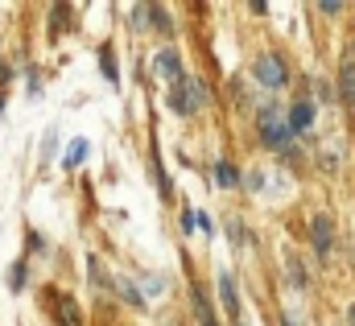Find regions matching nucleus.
Returning a JSON list of instances; mask_svg holds the SVG:
<instances>
[{"instance_id": "obj_1", "label": "nucleus", "mask_w": 355, "mask_h": 326, "mask_svg": "<svg viewBox=\"0 0 355 326\" xmlns=\"http://www.w3.org/2000/svg\"><path fill=\"white\" fill-rule=\"evenodd\" d=\"M285 79H289V71H285V62H281L277 54H261V58H257V83H261V87L277 91V87H285Z\"/></svg>"}, {"instance_id": "obj_2", "label": "nucleus", "mask_w": 355, "mask_h": 326, "mask_svg": "<svg viewBox=\"0 0 355 326\" xmlns=\"http://www.w3.org/2000/svg\"><path fill=\"white\" fill-rule=\"evenodd\" d=\"M261 132H265L268 145H289V137H293L289 120H285V116H277V112H265V116H261Z\"/></svg>"}, {"instance_id": "obj_3", "label": "nucleus", "mask_w": 355, "mask_h": 326, "mask_svg": "<svg viewBox=\"0 0 355 326\" xmlns=\"http://www.w3.org/2000/svg\"><path fill=\"white\" fill-rule=\"evenodd\" d=\"M198 103H202V87L198 83H186V87H178L170 95V108H178V112H194Z\"/></svg>"}, {"instance_id": "obj_4", "label": "nucleus", "mask_w": 355, "mask_h": 326, "mask_svg": "<svg viewBox=\"0 0 355 326\" xmlns=\"http://www.w3.org/2000/svg\"><path fill=\"white\" fill-rule=\"evenodd\" d=\"M331 244H335L331 219H327V215H318V219H314V252H318V256H331Z\"/></svg>"}, {"instance_id": "obj_5", "label": "nucleus", "mask_w": 355, "mask_h": 326, "mask_svg": "<svg viewBox=\"0 0 355 326\" xmlns=\"http://www.w3.org/2000/svg\"><path fill=\"white\" fill-rule=\"evenodd\" d=\"M310 120H314V103H310V99H297L293 112H289V128H293V132H306Z\"/></svg>"}, {"instance_id": "obj_6", "label": "nucleus", "mask_w": 355, "mask_h": 326, "mask_svg": "<svg viewBox=\"0 0 355 326\" xmlns=\"http://www.w3.org/2000/svg\"><path fill=\"white\" fill-rule=\"evenodd\" d=\"M157 71L170 75V79L182 75V58H178V50H162V54H157Z\"/></svg>"}, {"instance_id": "obj_7", "label": "nucleus", "mask_w": 355, "mask_h": 326, "mask_svg": "<svg viewBox=\"0 0 355 326\" xmlns=\"http://www.w3.org/2000/svg\"><path fill=\"white\" fill-rule=\"evenodd\" d=\"M219 293H223V306H227L232 314H240V302H236V281H232L227 273L219 277Z\"/></svg>"}, {"instance_id": "obj_8", "label": "nucleus", "mask_w": 355, "mask_h": 326, "mask_svg": "<svg viewBox=\"0 0 355 326\" xmlns=\"http://www.w3.org/2000/svg\"><path fill=\"white\" fill-rule=\"evenodd\" d=\"M339 87H343V99L355 103V62H343V71H339Z\"/></svg>"}, {"instance_id": "obj_9", "label": "nucleus", "mask_w": 355, "mask_h": 326, "mask_svg": "<svg viewBox=\"0 0 355 326\" xmlns=\"http://www.w3.org/2000/svg\"><path fill=\"white\" fill-rule=\"evenodd\" d=\"M58 310H62V323H67V326H79V310H75V302H71L67 293L58 298Z\"/></svg>"}, {"instance_id": "obj_10", "label": "nucleus", "mask_w": 355, "mask_h": 326, "mask_svg": "<svg viewBox=\"0 0 355 326\" xmlns=\"http://www.w3.org/2000/svg\"><path fill=\"white\" fill-rule=\"evenodd\" d=\"M87 162V141H71V149H67V165H83Z\"/></svg>"}, {"instance_id": "obj_11", "label": "nucleus", "mask_w": 355, "mask_h": 326, "mask_svg": "<svg viewBox=\"0 0 355 326\" xmlns=\"http://www.w3.org/2000/svg\"><path fill=\"white\" fill-rule=\"evenodd\" d=\"M99 54H103V58H99V67H103V75H107V79L116 83V79H120V71H116V58H112V46H103Z\"/></svg>"}, {"instance_id": "obj_12", "label": "nucleus", "mask_w": 355, "mask_h": 326, "mask_svg": "<svg viewBox=\"0 0 355 326\" xmlns=\"http://www.w3.org/2000/svg\"><path fill=\"white\" fill-rule=\"evenodd\" d=\"M215 178H219V186H236V182H240V173H236V169H232L227 162H219V169H215Z\"/></svg>"}, {"instance_id": "obj_13", "label": "nucleus", "mask_w": 355, "mask_h": 326, "mask_svg": "<svg viewBox=\"0 0 355 326\" xmlns=\"http://www.w3.org/2000/svg\"><path fill=\"white\" fill-rule=\"evenodd\" d=\"M194 302H198V323H202V326H219V323H215V314L207 310V298H202V293H194Z\"/></svg>"}, {"instance_id": "obj_14", "label": "nucleus", "mask_w": 355, "mask_h": 326, "mask_svg": "<svg viewBox=\"0 0 355 326\" xmlns=\"http://www.w3.org/2000/svg\"><path fill=\"white\" fill-rule=\"evenodd\" d=\"M194 223H198V228H202V232H215V223H211V219H207V215H198V211H194Z\"/></svg>"}, {"instance_id": "obj_15", "label": "nucleus", "mask_w": 355, "mask_h": 326, "mask_svg": "<svg viewBox=\"0 0 355 326\" xmlns=\"http://www.w3.org/2000/svg\"><path fill=\"white\" fill-rule=\"evenodd\" d=\"M352 326H355V306H352Z\"/></svg>"}, {"instance_id": "obj_16", "label": "nucleus", "mask_w": 355, "mask_h": 326, "mask_svg": "<svg viewBox=\"0 0 355 326\" xmlns=\"http://www.w3.org/2000/svg\"><path fill=\"white\" fill-rule=\"evenodd\" d=\"M285 326H293V323H285Z\"/></svg>"}, {"instance_id": "obj_17", "label": "nucleus", "mask_w": 355, "mask_h": 326, "mask_svg": "<svg viewBox=\"0 0 355 326\" xmlns=\"http://www.w3.org/2000/svg\"><path fill=\"white\" fill-rule=\"evenodd\" d=\"M240 326H244V323H240Z\"/></svg>"}]
</instances>
